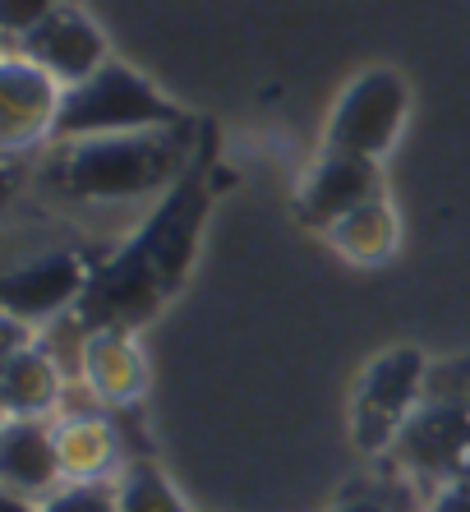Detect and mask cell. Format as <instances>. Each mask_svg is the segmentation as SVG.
<instances>
[{"label": "cell", "mask_w": 470, "mask_h": 512, "mask_svg": "<svg viewBox=\"0 0 470 512\" xmlns=\"http://www.w3.org/2000/svg\"><path fill=\"white\" fill-rule=\"evenodd\" d=\"M203 217H208V190L194 176L162 194L153 217L111 254V263L97 268L83 300L74 305L83 333L88 328H130L134 333V323L153 319L194 268Z\"/></svg>", "instance_id": "1"}, {"label": "cell", "mask_w": 470, "mask_h": 512, "mask_svg": "<svg viewBox=\"0 0 470 512\" xmlns=\"http://www.w3.org/2000/svg\"><path fill=\"white\" fill-rule=\"evenodd\" d=\"M189 130H139L102 139L51 143L42 185L70 203H143L162 199L185 180Z\"/></svg>", "instance_id": "2"}, {"label": "cell", "mask_w": 470, "mask_h": 512, "mask_svg": "<svg viewBox=\"0 0 470 512\" xmlns=\"http://www.w3.org/2000/svg\"><path fill=\"white\" fill-rule=\"evenodd\" d=\"M185 125L180 107L166 93H157L143 74H134L125 60H106L102 70L83 84L65 88V107L56 120V139H102V134H139V130H171Z\"/></svg>", "instance_id": "3"}, {"label": "cell", "mask_w": 470, "mask_h": 512, "mask_svg": "<svg viewBox=\"0 0 470 512\" xmlns=\"http://www.w3.org/2000/svg\"><path fill=\"white\" fill-rule=\"evenodd\" d=\"M429 374L434 370L415 346H392V351L369 360L351 397V434L360 453H397L406 425L429 397Z\"/></svg>", "instance_id": "4"}, {"label": "cell", "mask_w": 470, "mask_h": 512, "mask_svg": "<svg viewBox=\"0 0 470 512\" xmlns=\"http://www.w3.org/2000/svg\"><path fill=\"white\" fill-rule=\"evenodd\" d=\"M461 383L424 397V406L415 411V420L406 425L397 443V466L415 480L429 485H452V480H470V360L452 365ZM434 383V374H429Z\"/></svg>", "instance_id": "5"}, {"label": "cell", "mask_w": 470, "mask_h": 512, "mask_svg": "<svg viewBox=\"0 0 470 512\" xmlns=\"http://www.w3.org/2000/svg\"><path fill=\"white\" fill-rule=\"evenodd\" d=\"M411 116V88L397 70L374 65L360 70L351 84L341 88L337 107L323 130V148L346 157H365V162H383L397 148L401 130Z\"/></svg>", "instance_id": "6"}, {"label": "cell", "mask_w": 470, "mask_h": 512, "mask_svg": "<svg viewBox=\"0 0 470 512\" xmlns=\"http://www.w3.org/2000/svg\"><path fill=\"white\" fill-rule=\"evenodd\" d=\"M65 107V84L47 74L24 51L0 56V148L10 157L33 153L56 139V120Z\"/></svg>", "instance_id": "7"}, {"label": "cell", "mask_w": 470, "mask_h": 512, "mask_svg": "<svg viewBox=\"0 0 470 512\" xmlns=\"http://www.w3.org/2000/svg\"><path fill=\"white\" fill-rule=\"evenodd\" d=\"M88 282H93V268L83 263L79 250H42L33 259H14L5 268V277H0V310L10 319L28 323V328H37V323L56 319L65 310L74 314Z\"/></svg>", "instance_id": "8"}, {"label": "cell", "mask_w": 470, "mask_h": 512, "mask_svg": "<svg viewBox=\"0 0 470 512\" xmlns=\"http://www.w3.org/2000/svg\"><path fill=\"white\" fill-rule=\"evenodd\" d=\"M10 47L24 51L28 60H37L47 74H56L65 88L93 79L106 60H111L106 33L93 24V14L79 10V5H70V0H65L51 19H42L33 33H24L19 42H10Z\"/></svg>", "instance_id": "9"}, {"label": "cell", "mask_w": 470, "mask_h": 512, "mask_svg": "<svg viewBox=\"0 0 470 512\" xmlns=\"http://www.w3.org/2000/svg\"><path fill=\"white\" fill-rule=\"evenodd\" d=\"M378 194H383L378 162L323 148V157L305 171L300 190H295V217L314 231H328L341 217H351L355 208H365L369 199H378Z\"/></svg>", "instance_id": "10"}, {"label": "cell", "mask_w": 470, "mask_h": 512, "mask_svg": "<svg viewBox=\"0 0 470 512\" xmlns=\"http://www.w3.org/2000/svg\"><path fill=\"white\" fill-rule=\"evenodd\" d=\"M79 374L102 406H139L148 397V356L130 328H88L79 337Z\"/></svg>", "instance_id": "11"}, {"label": "cell", "mask_w": 470, "mask_h": 512, "mask_svg": "<svg viewBox=\"0 0 470 512\" xmlns=\"http://www.w3.org/2000/svg\"><path fill=\"white\" fill-rule=\"evenodd\" d=\"M0 485L5 494H24L47 503L65 489V466L56 453V425L51 420H5L0 425Z\"/></svg>", "instance_id": "12"}, {"label": "cell", "mask_w": 470, "mask_h": 512, "mask_svg": "<svg viewBox=\"0 0 470 512\" xmlns=\"http://www.w3.org/2000/svg\"><path fill=\"white\" fill-rule=\"evenodd\" d=\"M56 425V453L65 466V485H111L130 462H120V429L97 411H70L51 420Z\"/></svg>", "instance_id": "13"}, {"label": "cell", "mask_w": 470, "mask_h": 512, "mask_svg": "<svg viewBox=\"0 0 470 512\" xmlns=\"http://www.w3.org/2000/svg\"><path fill=\"white\" fill-rule=\"evenodd\" d=\"M65 397L60 365L42 342L0 356V411L5 420H51Z\"/></svg>", "instance_id": "14"}, {"label": "cell", "mask_w": 470, "mask_h": 512, "mask_svg": "<svg viewBox=\"0 0 470 512\" xmlns=\"http://www.w3.org/2000/svg\"><path fill=\"white\" fill-rule=\"evenodd\" d=\"M328 245L341 254L346 263H360V268H378L388 263L401 245V222H397V208L388 203V194L369 199L365 208H355L351 217H341L337 227L323 231Z\"/></svg>", "instance_id": "15"}, {"label": "cell", "mask_w": 470, "mask_h": 512, "mask_svg": "<svg viewBox=\"0 0 470 512\" xmlns=\"http://www.w3.org/2000/svg\"><path fill=\"white\" fill-rule=\"evenodd\" d=\"M111 494H116V512H189V503L153 462H130L111 480Z\"/></svg>", "instance_id": "16"}, {"label": "cell", "mask_w": 470, "mask_h": 512, "mask_svg": "<svg viewBox=\"0 0 470 512\" xmlns=\"http://www.w3.org/2000/svg\"><path fill=\"white\" fill-rule=\"evenodd\" d=\"M60 5H65V0H0V28H5L10 42H19V37L33 33L42 19H51Z\"/></svg>", "instance_id": "17"}, {"label": "cell", "mask_w": 470, "mask_h": 512, "mask_svg": "<svg viewBox=\"0 0 470 512\" xmlns=\"http://www.w3.org/2000/svg\"><path fill=\"white\" fill-rule=\"evenodd\" d=\"M42 512H116L111 485H65L42 503Z\"/></svg>", "instance_id": "18"}, {"label": "cell", "mask_w": 470, "mask_h": 512, "mask_svg": "<svg viewBox=\"0 0 470 512\" xmlns=\"http://www.w3.org/2000/svg\"><path fill=\"white\" fill-rule=\"evenodd\" d=\"M332 512H406V499H401V489H392V485L351 489Z\"/></svg>", "instance_id": "19"}, {"label": "cell", "mask_w": 470, "mask_h": 512, "mask_svg": "<svg viewBox=\"0 0 470 512\" xmlns=\"http://www.w3.org/2000/svg\"><path fill=\"white\" fill-rule=\"evenodd\" d=\"M424 512H470V480H452V485H438L434 499Z\"/></svg>", "instance_id": "20"}, {"label": "cell", "mask_w": 470, "mask_h": 512, "mask_svg": "<svg viewBox=\"0 0 470 512\" xmlns=\"http://www.w3.org/2000/svg\"><path fill=\"white\" fill-rule=\"evenodd\" d=\"M0 512H42V503L24 499V494H0Z\"/></svg>", "instance_id": "21"}]
</instances>
